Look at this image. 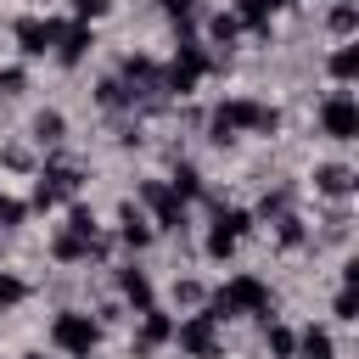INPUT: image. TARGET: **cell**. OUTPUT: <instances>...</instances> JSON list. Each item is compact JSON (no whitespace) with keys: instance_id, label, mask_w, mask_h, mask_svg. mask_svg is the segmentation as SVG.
I'll use <instances>...</instances> for the list:
<instances>
[{"instance_id":"17","label":"cell","mask_w":359,"mask_h":359,"mask_svg":"<svg viewBox=\"0 0 359 359\" xmlns=\"http://www.w3.org/2000/svg\"><path fill=\"white\" fill-rule=\"evenodd\" d=\"M22 213H28L22 202H11V196H0V224H22Z\"/></svg>"},{"instance_id":"5","label":"cell","mask_w":359,"mask_h":359,"mask_svg":"<svg viewBox=\"0 0 359 359\" xmlns=\"http://www.w3.org/2000/svg\"><path fill=\"white\" fill-rule=\"evenodd\" d=\"M180 348L185 353H196V359H213L219 353V320L213 314H191V320H180Z\"/></svg>"},{"instance_id":"12","label":"cell","mask_w":359,"mask_h":359,"mask_svg":"<svg viewBox=\"0 0 359 359\" xmlns=\"http://www.w3.org/2000/svg\"><path fill=\"white\" fill-rule=\"evenodd\" d=\"M140 314H146V325H140V342H146V348H151V342H163V337L174 331V325H168L157 309H140Z\"/></svg>"},{"instance_id":"1","label":"cell","mask_w":359,"mask_h":359,"mask_svg":"<svg viewBox=\"0 0 359 359\" xmlns=\"http://www.w3.org/2000/svg\"><path fill=\"white\" fill-rule=\"evenodd\" d=\"M280 123V112L275 107H258V101H224L219 112H213V140H236V129H258V135H269Z\"/></svg>"},{"instance_id":"15","label":"cell","mask_w":359,"mask_h":359,"mask_svg":"<svg viewBox=\"0 0 359 359\" xmlns=\"http://www.w3.org/2000/svg\"><path fill=\"white\" fill-rule=\"evenodd\" d=\"M269 353H280V359H292V353H297V337H292L286 325H269Z\"/></svg>"},{"instance_id":"3","label":"cell","mask_w":359,"mask_h":359,"mask_svg":"<svg viewBox=\"0 0 359 359\" xmlns=\"http://www.w3.org/2000/svg\"><path fill=\"white\" fill-rule=\"evenodd\" d=\"M95 337H101V325H95L90 314H73V309H67V314L50 320V342H56L62 353H90Z\"/></svg>"},{"instance_id":"4","label":"cell","mask_w":359,"mask_h":359,"mask_svg":"<svg viewBox=\"0 0 359 359\" xmlns=\"http://www.w3.org/2000/svg\"><path fill=\"white\" fill-rule=\"evenodd\" d=\"M320 129H325L331 140H353V135H359V107H353L348 90H337V95L320 107Z\"/></svg>"},{"instance_id":"11","label":"cell","mask_w":359,"mask_h":359,"mask_svg":"<svg viewBox=\"0 0 359 359\" xmlns=\"http://www.w3.org/2000/svg\"><path fill=\"white\" fill-rule=\"evenodd\" d=\"M123 241H129V247H146V241H151V230H146V219H140L135 208H123Z\"/></svg>"},{"instance_id":"13","label":"cell","mask_w":359,"mask_h":359,"mask_svg":"<svg viewBox=\"0 0 359 359\" xmlns=\"http://www.w3.org/2000/svg\"><path fill=\"white\" fill-rule=\"evenodd\" d=\"M34 140H45V146L62 140V112H39V118H34Z\"/></svg>"},{"instance_id":"10","label":"cell","mask_w":359,"mask_h":359,"mask_svg":"<svg viewBox=\"0 0 359 359\" xmlns=\"http://www.w3.org/2000/svg\"><path fill=\"white\" fill-rule=\"evenodd\" d=\"M314 180H320V191H331V196H342V191L353 185V174H348V168H337V163H331V168H320Z\"/></svg>"},{"instance_id":"7","label":"cell","mask_w":359,"mask_h":359,"mask_svg":"<svg viewBox=\"0 0 359 359\" xmlns=\"http://www.w3.org/2000/svg\"><path fill=\"white\" fill-rule=\"evenodd\" d=\"M90 45H95V39H90V28H84V22H73V28H62V39H56V56H62V62H79Z\"/></svg>"},{"instance_id":"14","label":"cell","mask_w":359,"mask_h":359,"mask_svg":"<svg viewBox=\"0 0 359 359\" xmlns=\"http://www.w3.org/2000/svg\"><path fill=\"white\" fill-rule=\"evenodd\" d=\"M22 292H28V286H22L17 275H6V269H0V314H6V309H17V303H22Z\"/></svg>"},{"instance_id":"2","label":"cell","mask_w":359,"mask_h":359,"mask_svg":"<svg viewBox=\"0 0 359 359\" xmlns=\"http://www.w3.org/2000/svg\"><path fill=\"white\" fill-rule=\"evenodd\" d=\"M269 309V292H264V280H252V275H236L219 297H213V320H230V314H264Z\"/></svg>"},{"instance_id":"16","label":"cell","mask_w":359,"mask_h":359,"mask_svg":"<svg viewBox=\"0 0 359 359\" xmlns=\"http://www.w3.org/2000/svg\"><path fill=\"white\" fill-rule=\"evenodd\" d=\"M236 28H241L236 17H213V22H208V34H213L219 45H230V39H236Z\"/></svg>"},{"instance_id":"9","label":"cell","mask_w":359,"mask_h":359,"mask_svg":"<svg viewBox=\"0 0 359 359\" xmlns=\"http://www.w3.org/2000/svg\"><path fill=\"white\" fill-rule=\"evenodd\" d=\"M297 353H303V359H331V337H325V331H303V337H297Z\"/></svg>"},{"instance_id":"20","label":"cell","mask_w":359,"mask_h":359,"mask_svg":"<svg viewBox=\"0 0 359 359\" xmlns=\"http://www.w3.org/2000/svg\"><path fill=\"white\" fill-rule=\"evenodd\" d=\"M163 6H168V11H191V0H163Z\"/></svg>"},{"instance_id":"6","label":"cell","mask_w":359,"mask_h":359,"mask_svg":"<svg viewBox=\"0 0 359 359\" xmlns=\"http://www.w3.org/2000/svg\"><path fill=\"white\" fill-rule=\"evenodd\" d=\"M56 39H62V22H50V17H22V22H17V45H22L28 56L56 50Z\"/></svg>"},{"instance_id":"18","label":"cell","mask_w":359,"mask_h":359,"mask_svg":"<svg viewBox=\"0 0 359 359\" xmlns=\"http://www.w3.org/2000/svg\"><path fill=\"white\" fill-rule=\"evenodd\" d=\"M67 6H73V17H79V22H84V17H101V11H107V0H67Z\"/></svg>"},{"instance_id":"8","label":"cell","mask_w":359,"mask_h":359,"mask_svg":"<svg viewBox=\"0 0 359 359\" xmlns=\"http://www.w3.org/2000/svg\"><path fill=\"white\" fill-rule=\"evenodd\" d=\"M118 286H123V297H129L135 309H151V280H146L140 269H123V280H118Z\"/></svg>"},{"instance_id":"19","label":"cell","mask_w":359,"mask_h":359,"mask_svg":"<svg viewBox=\"0 0 359 359\" xmlns=\"http://www.w3.org/2000/svg\"><path fill=\"white\" fill-rule=\"evenodd\" d=\"M331 73H337V79H353V50H337V56H331Z\"/></svg>"}]
</instances>
